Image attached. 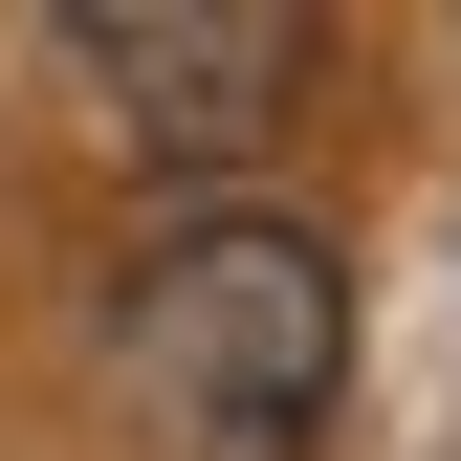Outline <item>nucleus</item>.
<instances>
[{"label": "nucleus", "instance_id": "obj_1", "mask_svg": "<svg viewBox=\"0 0 461 461\" xmlns=\"http://www.w3.org/2000/svg\"><path fill=\"white\" fill-rule=\"evenodd\" d=\"M110 395H132L154 461H308L330 395H352V264L285 198H198L154 220L132 285H110Z\"/></svg>", "mask_w": 461, "mask_h": 461}, {"label": "nucleus", "instance_id": "obj_2", "mask_svg": "<svg viewBox=\"0 0 461 461\" xmlns=\"http://www.w3.org/2000/svg\"><path fill=\"white\" fill-rule=\"evenodd\" d=\"M44 44H67V88H88L132 154L198 176V154H264L285 110H308V44H330V23H308V0H67Z\"/></svg>", "mask_w": 461, "mask_h": 461}]
</instances>
